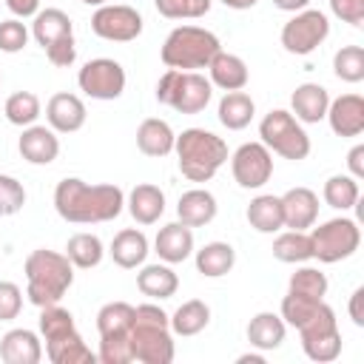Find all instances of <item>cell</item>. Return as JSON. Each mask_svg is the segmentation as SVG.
Instances as JSON below:
<instances>
[{
	"mask_svg": "<svg viewBox=\"0 0 364 364\" xmlns=\"http://www.w3.org/2000/svg\"><path fill=\"white\" fill-rule=\"evenodd\" d=\"M54 208L60 219L71 225L111 222L125 208V193L117 185H88L77 176H65L54 188Z\"/></svg>",
	"mask_w": 364,
	"mask_h": 364,
	"instance_id": "obj_1",
	"label": "cell"
},
{
	"mask_svg": "<svg viewBox=\"0 0 364 364\" xmlns=\"http://www.w3.org/2000/svg\"><path fill=\"white\" fill-rule=\"evenodd\" d=\"M26 296L34 307L57 304L74 282V264L65 253L37 247L26 259Z\"/></svg>",
	"mask_w": 364,
	"mask_h": 364,
	"instance_id": "obj_2",
	"label": "cell"
},
{
	"mask_svg": "<svg viewBox=\"0 0 364 364\" xmlns=\"http://www.w3.org/2000/svg\"><path fill=\"white\" fill-rule=\"evenodd\" d=\"M173 151L182 176L191 182H210L228 162V142L205 128H185L182 134H176Z\"/></svg>",
	"mask_w": 364,
	"mask_h": 364,
	"instance_id": "obj_3",
	"label": "cell"
},
{
	"mask_svg": "<svg viewBox=\"0 0 364 364\" xmlns=\"http://www.w3.org/2000/svg\"><path fill=\"white\" fill-rule=\"evenodd\" d=\"M131 353H134V361H142V364L173 361L176 350H173V336H171V316L159 304L134 307Z\"/></svg>",
	"mask_w": 364,
	"mask_h": 364,
	"instance_id": "obj_4",
	"label": "cell"
},
{
	"mask_svg": "<svg viewBox=\"0 0 364 364\" xmlns=\"http://www.w3.org/2000/svg\"><path fill=\"white\" fill-rule=\"evenodd\" d=\"M216 51H222V43L213 31H208L202 26H176L165 37L159 57L168 68L196 71V68H208V63L213 60Z\"/></svg>",
	"mask_w": 364,
	"mask_h": 364,
	"instance_id": "obj_5",
	"label": "cell"
},
{
	"mask_svg": "<svg viewBox=\"0 0 364 364\" xmlns=\"http://www.w3.org/2000/svg\"><path fill=\"white\" fill-rule=\"evenodd\" d=\"M213 97V85L199 71H179L168 68L156 82V100L162 105H171L179 114H199L208 108Z\"/></svg>",
	"mask_w": 364,
	"mask_h": 364,
	"instance_id": "obj_6",
	"label": "cell"
},
{
	"mask_svg": "<svg viewBox=\"0 0 364 364\" xmlns=\"http://www.w3.org/2000/svg\"><path fill=\"white\" fill-rule=\"evenodd\" d=\"M259 136H262V145L284 159H307L310 154V136L307 131L301 128V122L284 111V108H273L262 117L259 122Z\"/></svg>",
	"mask_w": 364,
	"mask_h": 364,
	"instance_id": "obj_7",
	"label": "cell"
},
{
	"mask_svg": "<svg viewBox=\"0 0 364 364\" xmlns=\"http://www.w3.org/2000/svg\"><path fill=\"white\" fill-rule=\"evenodd\" d=\"M310 245H313V259L324 264H336L341 259H350L358 250L361 228L350 216H336L310 230Z\"/></svg>",
	"mask_w": 364,
	"mask_h": 364,
	"instance_id": "obj_8",
	"label": "cell"
},
{
	"mask_svg": "<svg viewBox=\"0 0 364 364\" xmlns=\"http://www.w3.org/2000/svg\"><path fill=\"white\" fill-rule=\"evenodd\" d=\"M299 336H301V350L310 361L327 364L341 355V330L327 301H321L318 310L299 327Z\"/></svg>",
	"mask_w": 364,
	"mask_h": 364,
	"instance_id": "obj_9",
	"label": "cell"
},
{
	"mask_svg": "<svg viewBox=\"0 0 364 364\" xmlns=\"http://www.w3.org/2000/svg\"><path fill=\"white\" fill-rule=\"evenodd\" d=\"M330 34V20L318 9H301L282 26V46L290 54H310L316 51Z\"/></svg>",
	"mask_w": 364,
	"mask_h": 364,
	"instance_id": "obj_10",
	"label": "cell"
},
{
	"mask_svg": "<svg viewBox=\"0 0 364 364\" xmlns=\"http://www.w3.org/2000/svg\"><path fill=\"white\" fill-rule=\"evenodd\" d=\"M77 82L91 100H117L125 91V68L111 57H97L80 68Z\"/></svg>",
	"mask_w": 364,
	"mask_h": 364,
	"instance_id": "obj_11",
	"label": "cell"
},
{
	"mask_svg": "<svg viewBox=\"0 0 364 364\" xmlns=\"http://www.w3.org/2000/svg\"><path fill=\"white\" fill-rule=\"evenodd\" d=\"M230 171L239 188L259 191L273 176V154L262 142H245L230 156Z\"/></svg>",
	"mask_w": 364,
	"mask_h": 364,
	"instance_id": "obj_12",
	"label": "cell"
},
{
	"mask_svg": "<svg viewBox=\"0 0 364 364\" xmlns=\"http://www.w3.org/2000/svg\"><path fill=\"white\" fill-rule=\"evenodd\" d=\"M91 31L111 43H131L142 34V14L131 6H97L91 14Z\"/></svg>",
	"mask_w": 364,
	"mask_h": 364,
	"instance_id": "obj_13",
	"label": "cell"
},
{
	"mask_svg": "<svg viewBox=\"0 0 364 364\" xmlns=\"http://www.w3.org/2000/svg\"><path fill=\"white\" fill-rule=\"evenodd\" d=\"M85 102L77 97V94H68V91H60L54 94L48 102H46V119H48V128L57 131V134H74L85 125Z\"/></svg>",
	"mask_w": 364,
	"mask_h": 364,
	"instance_id": "obj_14",
	"label": "cell"
},
{
	"mask_svg": "<svg viewBox=\"0 0 364 364\" xmlns=\"http://www.w3.org/2000/svg\"><path fill=\"white\" fill-rule=\"evenodd\" d=\"M282 199V216H284V228L290 230H307L316 225L318 219V196L316 191L299 185V188H290Z\"/></svg>",
	"mask_w": 364,
	"mask_h": 364,
	"instance_id": "obj_15",
	"label": "cell"
},
{
	"mask_svg": "<svg viewBox=\"0 0 364 364\" xmlns=\"http://www.w3.org/2000/svg\"><path fill=\"white\" fill-rule=\"evenodd\" d=\"M327 122L338 136H361L364 131V97L341 94L327 105Z\"/></svg>",
	"mask_w": 364,
	"mask_h": 364,
	"instance_id": "obj_16",
	"label": "cell"
},
{
	"mask_svg": "<svg viewBox=\"0 0 364 364\" xmlns=\"http://www.w3.org/2000/svg\"><path fill=\"white\" fill-rule=\"evenodd\" d=\"M17 148H20V156L31 165H51L60 154V139H57V131L46 125H28L23 128Z\"/></svg>",
	"mask_w": 364,
	"mask_h": 364,
	"instance_id": "obj_17",
	"label": "cell"
},
{
	"mask_svg": "<svg viewBox=\"0 0 364 364\" xmlns=\"http://www.w3.org/2000/svg\"><path fill=\"white\" fill-rule=\"evenodd\" d=\"M154 247H156V256L162 262L179 264L193 253V230L188 225H182V222L162 225L156 239H154Z\"/></svg>",
	"mask_w": 364,
	"mask_h": 364,
	"instance_id": "obj_18",
	"label": "cell"
},
{
	"mask_svg": "<svg viewBox=\"0 0 364 364\" xmlns=\"http://www.w3.org/2000/svg\"><path fill=\"white\" fill-rule=\"evenodd\" d=\"M216 210H219L216 196L210 191H205V188L185 191L179 196V202H176V216L188 228H205V225H210L216 219Z\"/></svg>",
	"mask_w": 364,
	"mask_h": 364,
	"instance_id": "obj_19",
	"label": "cell"
},
{
	"mask_svg": "<svg viewBox=\"0 0 364 364\" xmlns=\"http://www.w3.org/2000/svg\"><path fill=\"white\" fill-rule=\"evenodd\" d=\"M0 358L6 364H37L43 358V344L34 330L17 327L0 338Z\"/></svg>",
	"mask_w": 364,
	"mask_h": 364,
	"instance_id": "obj_20",
	"label": "cell"
},
{
	"mask_svg": "<svg viewBox=\"0 0 364 364\" xmlns=\"http://www.w3.org/2000/svg\"><path fill=\"white\" fill-rule=\"evenodd\" d=\"M208 71H210V77H208L210 85H216L222 91H242L250 80L245 60L236 54H228V51H216L213 60L208 63Z\"/></svg>",
	"mask_w": 364,
	"mask_h": 364,
	"instance_id": "obj_21",
	"label": "cell"
},
{
	"mask_svg": "<svg viewBox=\"0 0 364 364\" xmlns=\"http://www.w3.org/2000/svg\"><path fill=\"white\" fill-rule=\"evenodd\" d=\"M290 105L299 122H321L327 117V105H330V94L324 85L318 82H301L293 94H290Z\"/></svg>",
	"mask_w": 364,
	"mask_h": 364,
	"instance_id": "obj_22",
	"label": "cell"
},
{
	"mask_svg": "<svg viewBox=\"0 0 364 364\" xmlns=\"http://www.w3.org/2000/svg\"><path fill=\"white\" fill-rule=\"evenodd\" d=\"M173 142H176V134L173 128L159 119V117H148L139 122L136 128V148L145 154V156H168L173 151Z\"/></svg>",
	"mask_w": 364,
	"mask_h": 364,
	"instance_id": "obj_23",
	"label": "cell"
},
{
	"mask_svg": "<svg viewBox=\"0 0 364 364\" xmlns=\"http://www.w3.org/2000/svg\"><path fill=\"white\" fill-rule=\"evenodd\" d=\"M125 205H128V213L134 216L136 225H154V222H159V216L165 213V193H162L156 185L142 182V185H136V188L128 193Z\"/></svg>",
	"mask_w": 364,
	"mask_h": 364,
	"instance_id": "obj_24",
	"label": "cell"
},
{
	"mask_svg": "<svg viewBox=\"0 0 364 364\" xmlns=\"http://www.w3.org/2000/svg\"><path fill=\"white\" fill-rule=\"evenodd\" d=\"M284 336H287L284 318L276 316V313H270V310L256 313V316L250 318V324H247V344L256 347V350H262V353L282 347Z\"/></svg>",
	"mask_w": 364,
	"mask_h": 364,
	"instance_id": "obj_25",
	"label": "cell"
},
{
	"mask_svg": "<svg viewBox=\"0 0 364 364\" xmlns=\"http://www.w3.org/2000/svg\"><path fill=\"white\" fill-rule=\"evenodd\" d=\"M111 259H114V264H119V267H125V270H134V267H139L142 262H145V256H148V239H145V233L142 230H136V228H125V230H119L114 239H111Z\"/></svg>",
	"mask_w": 364,
	"mask_h": 364,
	"instance_id": "obj_26",
	"label": "cell"
},
{
	"mask_svg": "<svg viewBox=\"0 0 364 364\" xmlns=\"http://www.w3.org/2000/svg\"><path fill=\"white\" fill-rule=\"evenodd\" d=\"M136 287L142 296L148 299H171L176 290H179V276L173 273V267L165 262V264H145L139 273H136Z\"/></svg>",
	"mask_w": 364,
	"mask_h": 364,
	"instance_id": "obj_27",
	"label": "cell"
},
{
	"mask_svg": "<svg viewBox=\"0 0 364 364\" xmlns=\"http://www.w3.org/2000/svg\"><path fill=\"white\" fill-rule=\"evenodd\" d=\"M46 355L51 364H94L97 361V353H91V347L82 341L77 330L46 341Z\"/></svg>",
	"mask_w": 364,
	"mask_h": 364,
	"instance_id": "obj_28",
	"label": "cell"
},
{
	"mask_svg": "<svg viewBox=\"0 0 364 364\" xmlns=\"http://www.w3.org/2000/svg\"><path fill=\"white\" fill-rule=\"evenodd\" d=\"M31 34H34V40H37L43 48H48V46L57 43L60 37L74 34V23H71V17H68L63 9H40V11L34 14Z\"/></svg>",
	"mask_w": 364,
	"mask_h": 364,
	"instance_id": "obj_29",
	"label": "cell"
},
{
	"mask_svg": "<svg viewBox=\"0 0 364 364\" xmlns=\"http://www.w3.org/2000/svg\"><path fill=\"white\" fill-rule=\"evenodd\" d=\"M247 222L253 230L259 233H279L284 228V216H282V199L273 193H259L256 199H250L247 205Z\"/></svg>",
	"mask_w": 364,
	"mask_h": 364,
	"instance_id": "obj_30",
	"label": "cell"
},
{
	"mask_svg": "<svg viewBox=\"0 0 364 364\" xmlns=\"http://www.w3.org/2000/svg\"><path fill=\"white\" fill-rule=\"evenodd\" d=\"M236 264V250L228 242H208L196 250V270L208 279L228 276Z\"/></svg>",
	"mask_w": 364,
	"mask_h": 364,
	"instance_id": "obj_31",
	"label": "cell"
},
{
	"mask_svg": "<svg viewBox=\"0 0 364 364\" xmlns=\"http://www.w3.org/2000/svg\"><path fill=\"white\" fill-rule=\"evenodd\" d=\"M219 122L228 128V131H242L250 125L253 114H256V105L250 100V94L245 91H225V97L219 100Z\"/></svg>",
	"mask_w": 364,
	"mask_h": 364,
	"instance_id": "obj_32",
	"label": "cell"
},
{
	"mask_svg": "<svg viewBox=\"0 0 364 364\" xmlns=\"http://www.w3.org/2000/svg\"><path fill=\"white\" fill-rule=\"evenodd\" d=\"M210 324V307L202 301V299H188L182 301L173 316H171V333L188 338V336H196L202 333L205 327Z\"/></svg>",
	"mask_w": 364,
	"mask_h": 364,
	"instance_id": "obj_33",
	"label": "cell"
},
{
	"mask_svg": "<svg viewBox=\"0 0 364 364\" xmlns=\"http://www.w3.org/2000/svg\"><path fill=\"white\" fill-rule=\"evenodd\" d=\"M273 256L284 264H301L313 259V245L307 230H284L273 239Z\"/></svg>",
	"mask_w": 364,
	"mask_h": 364,
	"instance_id": "obj_34",
	"label": "cell"
},
{
	"mask_svg": "<svg viewBox=\"0 0 364 364\" xmlns=\"http://www.w3.org/2000/svg\"><path fill=\"white\" fill-rule=\"evenodd\" d=\"M65 256H68V262L74 267L91 270V267H97L102 262L105 250H102L100 236H94V233H74L68 239V245H65Z\"/></svg>",
	"mask_w": 364,
	"mask_h": 364,
	"instance_id": "obj_35",
	"label": "cell"
},
{
	"mask_svg": "<svg viewBox=\"0 0 364 364\" xmlns=\"http://www.w3.org/2000/svg\"><path fill=\"white\" fill-rule=\"evenodd\" d=\"M134 327V304L128 301H108L97 313L100 336H128Z\"/></svg>",
	"mask_w": 364,
	"mask_h": 364,
	"instance_id": "obj_36",
	"label": "cell"
},
{
	"mask_svg": "<svg viewBox=\"0 0 364 364\" xmlns=\"http://www.w3.org/2000/svg\"><path fill=\"white\" fill-rule=\"evenodd\" d=\"M321 196H324V202H327L330 208H336V210H353V208L358 205V196H361L358 179H353L350 173H336V176H330V179L324 182Z\"/></svg>",
	"mask_w": 364,
	"mask_h": 364,
	"instance_id": "obj_37",
	"label": "cell"
},
{
	"mask_svg": "<svg viewBox=\"0 0 364 364\" xmlns=\"http://www.w3.org/2000/svg\"><path fill=\"white\" fill-rule=\"evenodd\" d=\"M3 114H6V119H9L11 125L28 128V125H34L37 117H40V100H37V94H31V91H14V94L6 100Z\"/></svg>",
	"mask_w": 364,
	"mask_h": 364,
	"instance_id": "obj_38",
	"label": "cell"
},
{
	"mask_svg": "<svg viewBox=\"0 0 364 364\" xmlns=\"http://www.w3.org/2000/svg\"><path fill=\"white\" fill-rule=\"evenodd\" d=\"M333 71L344 82H361L364 80V48L361 46H341L333 57Z\"/></svg>",
	"mask_w": 364,
	"mask_h": 364,
	"instance_id": "obj_39",
	"label": "cell"
},
{
	"mask_svg": "<svg viewBox=\"0 0 364 364\" xmlns=\"http://www.w3.org/2000/svg\"><path fill=\"white\" fill-rule=\"evenodd\" d=\"M327 287V276L318 267H299L287 282V293H299L307 299H324Z\"/></svg>",
	"mask_w": 364,
	"mask_h": 364,
	"instance_id": "obj_40",
	"label": "cell"
},
{
	"mask_svg": "<svg viewBox=\"0 0 364 364\" xmlns=\"http://www.w3.org/2000/svg\"><path fill=\"white\" fill-rule=\"evenodd\" d=\"M71 330H77L74 327V316L65 307H60V301L48 304V307H40V333H43L46 341L60 338V336H65Z\"/></svg>",
	"mask_w": 364,
	"mask_h": 364,
	"instance_id": "obj_41",
	"label": "cell"
},
{
	"mask_svg": "<svg viewBox=\"0 0 364 364\" xmlns=\"http://www.w3.org/2000/svg\"><path fill=\"white\" fill-rule=\"evenodd\" d=\"M213 0H154L156 11L168 20H196L210 11Z\"/></svg>",
	"mask_w": 364,
	"mask_h": 364,
	"instance_id": "obj_42",
	"label": "cell"
},
{
	"mask_svg": "<svg viewBox=\"0 0 364 364\" xmlns=\"http://www.w3.org/2000/svg\"><path fill=\"white\" fill-rule=\"evenodd\" d=\"M97 361L102 364H131V333L128 336H100V353Z\"/></svg>",
	"mask_w": 364,
	"mask_h": 364,
	"instance_id": "obj_43",
	"label": "cell"
},
{
	"mask_svg": "<svg viewBox=\"0 0 364 364\" xmlns=\"http://www.w3.org/2000/svg\"><path fill=\"white\" fill-rule=\"evenodd\" d=\"M23 205H26L23 185L14 176L0 173V216H14L23 210Z\"/></svg>",
	"mask_w": 364,
	"mask_h": 364,
	"instance_id": "obj_44",
	"label": "cell"
},
{
	"mask_svg": "<svg viewBox=\"0 0 364 364\" xmlns=\"http://www.w3.org/2000/svg\"><path fill=\"white\" fill-rule=\"evenodd\" d=\"M26 43H28V28H26V23H20L17 17L0 23V51L17 54V51L26 48Z\"/></svg>",
	"mask_w": 364,
	"mask_h": 364,
	"instance_id": "obj_45",
	"label": "cell"
},
{
	"mask_svg": "<svg viewBox=\"0 0 364 364\" xmlns=\"http://www.w3.org/2000/svg\"><path fill=\"white\" fill-rule=\"evenodd\" d=\"M23 310V290L14 282H0V321L17 318Z\"/></svg>",
	"mask_w": 364,
	"mask_h": 364,
	"instance_id": "obj_46",
	"label": "cell"
},
{
	"mask_svg": "<svg viewBox=\"0 0 364 364\" xmlns=\"http://www.w3.org/2000/svg\"><path fill=\"white\" fill-rule=\"evenodd\" d=\"M43 51H46V57H48V63H51V65H57V68H68V65L77 60L74 34L60 37L57 43H51V46H48V48H43Z\"/></svg>",
	"mask_w": 364,
	"mask_h": 364,
	"instance_id": "obj_47",
	"label": "cell"
},
{
	"mask_svg": "<svg viewBox=\"0 0 364 364\" xmlns=\"http://www.w3.org/2000/svg\"><path fill=\"white\" fill-rule=\"evenodd\" d=\"M330 11L341 23H350L355 28L364 26V0H330Z\"/></svg>",
	"mask_w": 364,
	"mask_h": 364,
	"instance_id": "obj_48",
	"label": "cell"
},
{
	"mask_svg": "<svg viewBox=\"0 0 364 364\" xmlns=\"http://www.w3.org/2000/svg\"><path fill=\"white\" fill-rule=\"evenodd\" d=\"M347 168H350V176L353 179H361L364 176V145H353L350 154H347Z\"/></svg>",
	"mask_w": 364,
	"mask_h": 364,
	"instance_id": "obj_49",
	"label": "cell"
},
{
	"mask_svg": "<svg viewBox=\"0 0 364 364\" xmlns=\"http://www.w3.org/2000/svg\"><path fill=\"white\" fill-rule=\"evenodd\" d=\"M350 318L355 327H364V287H355L350 296Z\"/></svg>",
	"mask_w": 364,
	"mask_h": 364,
	"instance_id": "obj_50",
	"label": "cell"
},
{
	"mask_svg": "<svg viewBox=\"0 0 364 364\" xmlns=\"http://www.w3.org/2000/svg\"><path fill=\"white\" fill-rule=\"evenodd\" d=\"M6 6L17 17H34L40 11V0H6Z\"/></svg>",
	"mask_w": 364,
	"mask_h": 364,
	"instance_id": "obj_51",
	"label": "cell"
},
{
	"mask_svg": "<svg viewBox=\"0 0 364 364\" xmlns=\"http://www.w3.org/2000/svg\"><path fill=\"white\" fill-rule=\"evenodd\" d=\"M307 3L310 0H273V6L282 11H301V9H307Z\"/></svg>",
	"mask_w": 364,
	"mask_h": 364,
	"instance_id": "obj_52",
	"label": "cell"
},
{
	"mask_svg": "<svg viewBox=\"0 0 364 364\" xmlns=\"http://www.w3.org/2000/svg\"><path fill=\"white\" fill-rule=\"evenodd\" d=\"M222 6H228V9H236V11H245V9H253L259 0H219Z\"/></svg>",
	"mask_w": 364,
	"mask_h": 364,
	"instance_id": "obj_53",
	"label": "cell"
},
{
	"mask_svg": "<svg viewBox=\"0 0 364 364\" xmlns=\"http://www.w3.org/2000/svg\"><path fill=\"white\" fill-rule=\"evenodd\" d=\"M239 364H264V355H256V353H245L236 358Z\"/></svg>",
	"mask_w": 364,
	"mask_h": 364,
	"instance_id": "obj_54",
	"label": "cell"
},
{
	"mask_svg": "<svg viewBox=\"0 0 364 364\" xmlns=\"http://www.w3.org/2000/svg\"><path fill=\"white\" fill-rule=\"evenodd\" d=\"M80 3H85V6H105L108 0H80Z\"/></svg>",
	"mask_w": 364,
	"mask_h": 364,
	"instance_id": "obj_55",
	"label": "cell"
}]
</instances>
